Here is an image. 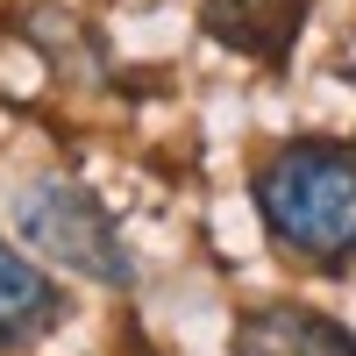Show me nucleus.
<instances>
[{"mask_svg":"<svg viewBox=\"0 0 356 356\" xmlns=\"http://www.w3.org/2000/svg\"><path fill=\"white\" fill-rule=\"evenodd\" d=\"M57 321H65V285H50L43 264H29V250L0 235V356L29 349Z\"/></svg>","mask_w":356,"mask_h":356,"instance_id":"obj_5","label":"nucleus"},{"mask_svg":"<svg viewBox=\"0 0 356 356\" xmlns=\"http://www.w3.org/2000/svg\"><path fill=\"white\" fill-rule=\"evenodd\" d=\"M8 214H15L22 250H36L43 264H57V271H72L86 285H107V292H136V257H129L122 228H114V214L100 207V193L86 178L36 171L15 186Z\"/></svg>","mask_w":356,"mask_h":356,"instance_id":"obj_2","label":"nucleus"},{"mask_svg":"<svg viewBox=\"0 0 356 356\" xmlns=\"http://www.w3.org/2000/svg\"><path fill=\"white\" fill-rule=\"evenodd\" d=\"M271 250L307 271H342L356 257V143L292 136L250 178Z\"/></svg>","mask_w":356,"mask_h":356,"instance_id":"obj_1","label":"nucleus"},{"mask_svg":"<svg viewBox=\"0 0 356 356\" xmlns=\"http://www.w3.org/2000/svg\"><path fill=\"white\" fill-rule=\"evenodd\" d=\"M228 349L235 356H356V335L335 314H321V307L271 300V307H250L243 321H235Z\"/></svg>","mask_w":356,"mask_h":356,"instance_id":"obj_4","label":"nucleus"},{"mask_svg":"<svg viewBox=\"0 0 356 356\" xmlns=\"http://www.w3.org/2000/svg\"><path fill=\"white\" fill-rule=\"evenodd\" d=\"M200 29L235 57L285 65L307 29V0H200Z\"/></svg>","mask_w":356,"mask_h":356,"instance_id":"obj_3","label":"nucleus"}]
</instances>
